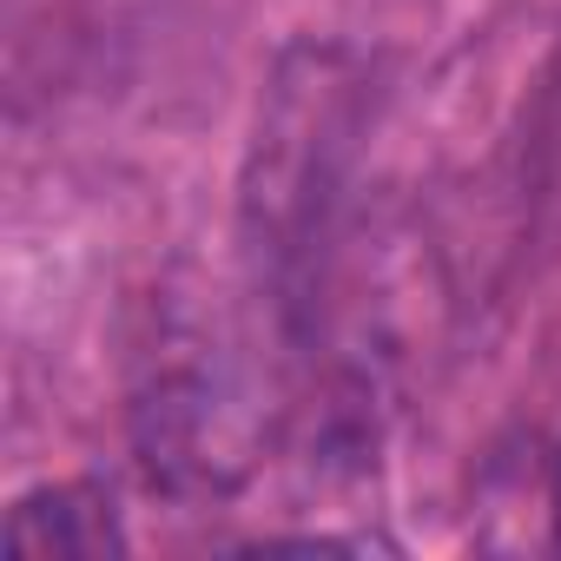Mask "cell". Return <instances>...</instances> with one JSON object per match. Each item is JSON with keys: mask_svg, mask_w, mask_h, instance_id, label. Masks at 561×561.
Instances as JSON below:
<instances>
[{"mask_svg": "<svg viewBox=\"0 0 561 561\" xmlns=\"http://www.w3.org/2000/svg\"><path fill=\"white\" fill-rule=\"evenodd\" d=\"M351 133H357V80L344 73V60L291 54L257 119L251 179H244V238L257 277L285 305L305 298L318 238L344 198Z\"/></svg>", "mask_w": 561, "mask_h": 561, "instance_id": "6da1fadb", "label": "cell"}, {"mask_svg": "<svg viewBox=\"0 0 561 561\" xmlns=\"http://www.w3.org/2000/svg\"><path fill=\"white\" fill-rule=\"evenodd\" d=\"M133 430L152 482L165 489H231L251 462V397L225 337L165 305L152 337L139 344Z\"/></svg>", "mask_w": 561, "mask_h": 561, "instance_id": "7a4b0ae2", "label": "cell"}, {"mask_svg": "<svg viewBox=\"0 0 561 561\" xmlns=\"http://www.w3.org/2000/svg\"><path fill=\"white\" fill-rule=\"evenodd\" d=\"M8 548L27 554V561H47V554H119L126 535H119V515H113L106 489H93V482H47V489H27L8 508Z\"/></svg>", "mask_w": 561, "mask_h": 561, "instance_id": "3957f363", "label": "cell"}, {"mask_svg": "<svg viewBox=\"0 0 561 561\" xmlns=\"http://www.w3.org/2000/svg\"><path fill=\"white\" fill-rule=\"evenodd\" d=\"M554 541H561V462H554Z\"/></svg>", "mask_w": 561, "mask_h": 561, "instance_id": "277c9868", "label": "cell"}]
</instances>
